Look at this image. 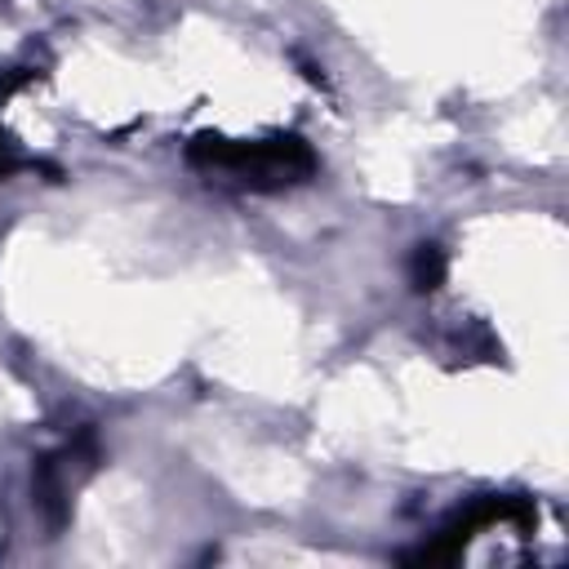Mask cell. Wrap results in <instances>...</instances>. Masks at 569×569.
I'll return each instance as SVG.
<instances>
[{
    "mask_svg": "<svg viewBox=\"0 0 569 569\" xmlns=\"http://www.w3.org/2000/svg\"><path fill=\"white\" fill-rule=\"evenodd\" d=\"M440 280H445V253H440V244H418L413 249V262H409V284L418 293H431V289H440Z\"/></svg>",
    "mask_w": 569,
    "mask_h": 569,
    "instance_id": "7a4b0ae2",
    "label": "cell"
},
{
    "mask_svg": "<svg viewBox=\"0 0 569 569\" xmlns=\"http://www.w3.org/2000/svg\"><path fill=\"white\" fill-rule=\"evenodd\" d=\"M191 164L231 169L253 187H284L316 173V156L302 138H267V142H231V138H196L187 147Z\"/></svg>",
    "mask_w": 569,
    "mask_h": 569,
    "instance_id": "6da1fadb",
    "label": "cell"
},
{
    "mask_svg": "<svg viewBox=\"0 0 569 569\" xmlns=\"http://www.w3.org/2000/svg\"><path fill=\"white\" fill-rule=\"evenodd\" d=\"M0 173H9V160H4V156H0Z\"/></svg>",
    "mask_w": 569,
    "mask_h": 569,
    "instance_id": "3957f363",
    "label": "cell"
}]
</instances>
